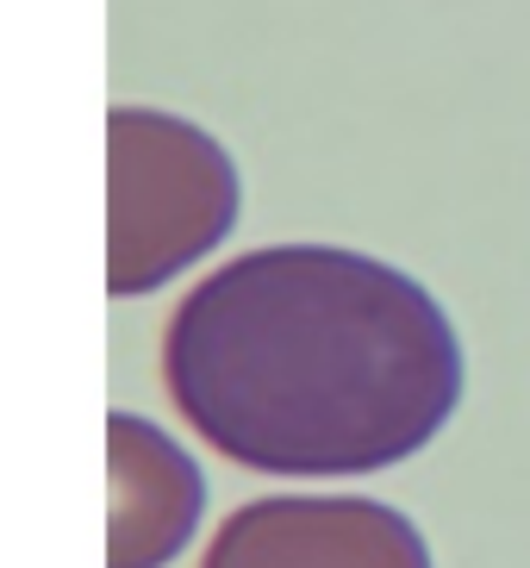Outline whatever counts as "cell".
<instances>
[{"mask_svg": "<svg viewBox=\"0 0 530 568\" xmlns=\"http://www.w3.org/2000/svg\"><path fill=\"white\" fill-rule=\"evenodd\" d=\"M175 413L256 475H375L462 406V337L425 282L337 244L213 268L163 332Z\"/></svg>", "mask_w": 530, "mask_h": 568, "instance_id": "1", "label": "cell"}, {"mask_svg": "<svg viewBox=\"0 0 530 568\" xmlns=\"http://www.w3.org/2000/svg\"><path fill=\"white\" fill-rule=\"evenodd\" d=\"M200 568H431V544L381 500L275 494L237 506Z\"/></svg>", "mask_w": 530, "mask_h": 568, "instance_id": "3", "label": "cell"}, {"mask_svg": "<svg viewBox=\"0 0 530 568\" xmlns=\"http://www.w3.org/2000/svg\"><path fill=\"white\" fill-rule=\"evenodd\" d=\"M206 475L137 413L106 418V568H169L194 544Z\"/></svg>", "mask_w": 530, "mask_h": 568, "instance_id": "4", "label": "cell"}, {"mask_svg": "<svg viewBox=\"0 0 530 568\" xmlns=\"http://www.w3.org/2000/svg\"><path fill=\"white\" fill-rule=\"evenodd\" d=\"M244 187L213 132L175 113L113 106L106 119V287L150 294L218 251L237 225Z\"/></svg>", "mask_w": 530, "mask_h": 568, "instance_id": "2", "label": "cell"}]
</instances>
